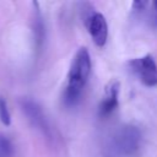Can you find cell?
<instances>
[{"label": "cell", "instance_id": "obj_3", "mask_svg": "<svg viewBox=\"0 0 157 157\" xmlns=\"http://www.w3.org/2000/svg\"><path fill=\"white\" fill-rule=\"evenodd\" d=\"M130 71L148 87L157 85V64L152 55L146 54L141 58H135L128 63Z\"/></svg>", "mask_w": 157, "mask_h": 157}, {"label": "cell", "instance_id": "obj_2", "mask_svg": "<svg viewBox=\"0 0 157 157\" xmlns=\"http://www.w3.org/2000/svg\"><path fill=\"white\" fill-rule=\"evenodd\" d=\"M91 56L88 50L85 47H80L71 61L69 72H67V81L64 90V103L67 107L75 105L85 90V86L88 81L90 74H91Z\"/></svg>", "mask_w": 157, "mask_h": 157}, {"label": "cell", "instance_id": "obj_4", "mask_svg": "<svg viewBox=\"0 0 157 157\" xmlns=\"http://www.w3.org/2000/svg\"><path fill=\"white\" fill-rule=\"evenodd\" d=\"M20 107L32 126L40 131L47 139H52V129L40 105L31 98H22L20 101Z\"/></svg>", "mask_w": 157, "mask_h": 157}, {"label": "cell", "instance_id": "obj_9", "mask_svg": "<svg viewBox=\"0 0 157 157\" xmlns=\"http://www.w3.org/2000/svg\"><path fill=\"white\" fill-rule=\"evenodd\" d=\"M0 121L6 126L11 124V114L7 108V102L2 97H0Z\"/></svg>", "mask_w": 157, "mask_h": 157}, {"label": "cell", "instance_id": "obj_1", "mask_svg": "<svg viewBox=\"0 0 157 157\" xmlns=\"http://www.w3.org/2000/svg\"><path fill=\"white\" fill-rule=\"evenodd\" d=\"M144 135L139 126L124 124L107 137L103 147L104 157H137L142 150Z\"/></svg>", "mask_w": 157, "mask_h": 157}, {"label": "cell", "instance_id": "obj_10", "mask_svg": "<svg viewBox=\"0 0 157 157\" xmlns=\"http://www.w3.org/2000/svg\"><path fill=\"white\" fill-rule=\"evenodd\" d=\"M150 18H151V23L153 27H157V1H153L151 4V15H150Z\"/></svg>", "mask_w": 157, "mask_h": 157}, {"label": "cell", "instance_id": "obj_7", "mask_svg": "<svg viewBox=\"0 0 157 157\" xmlns=\"http://www.w3.org/2000/svg\"><path fill=\"white\" fill-rule=\"evenodd\" d=\"M34 37H36V45L37 49L42 47L43 42V33H44V27L42 22V16L39 12V9H36V15H34Z\"/></svg>", "mask_w": 157, "mask_h": 157}, {"label": "cell", "instance_id": "obj_11", "mask_svg": "<svg viewBox=\"0 0 157 157\" xmlns=\"http://www.w3.org/2000/svg\"><path fill=\"white\" fill-rule=\"evenodd\" d=\"M148 4L146 1H134L132 2V11L134 12H141L142 10H145V7Z\"/></svg>", "mask_w": 157, "mask_h": 157}, {"label": "cell", "instance_id": "obj_5", "mask_svg": "<svg viewBox=\"0 0 157 157\" xmlns=\"http://www.w3.org/2000/svg\"><path fill=\"white\" fill-rule=\"evenodd\" d=\"M86 25L93 43L97 47H103L108 38V25L104 16L99 12H92L86 18Z\"/></svg>", "mask_w": 157, "mask_h": 157}, {"label": "cell", "instance_id": "obj_8", "mask_svg": "<svg viewBox=\"0 0 157 157\" xmlns=\"http://www.w3.org/2000/svg\"><path fill=\"white\" fill-rule=\"evenodd\" d=\"M13 145L9 137L4 134H0V157H12Z\"/></svg>", "mask_w": 157, "mask_h": 157}, {"label": "cell", "instance_id": "obj_6", "mask_svg": "<svg viewBox=\"0 0 157 157\" xmlns=\"http://www.w3.org/2000/svg\"><path fill=\"white\" fill-rule=\"evenodd\" d=\"M119 81H110L107 87H105V91H104V96H103V99L99 103V107H98V115L101 118H105L108 115H110L117 108H118V104H119Z\"/></svg>", "mask_w": 157, "mask_h": 157}]
</instances>
